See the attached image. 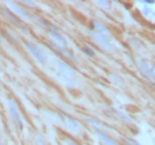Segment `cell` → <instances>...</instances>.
Here are the masks:
<instances>
[{
	"label": "cell",
	"instance_id": "6da1fadb",
	"mask_svg": "<svg viewBox=\"0 0 155 145\" xmlns=\"http://www.w3.org/2000/svg\"><path fill=\"white\" fill-rule=\"evenodd\" d=\"M56 69H57V72H58L59 78L63 82L68 83V84H71L72 82H74V71L71 66H68V64L63 61H57Z\"/></svg>",
	"mask_w": 155,
	"mask_h": 145
},
{
	"label": "cell",
	"instance_id": "7a4b0ae2",
	"mask_svg": "<svg viewBox=\"0 0 155 145\" xmlns=\"http://www.w3.org/2000/svg\"><path fill=\"white\" fill-rule=\"evenodd\" d=\"M25 47H26L27 51L31 54V56L35 59L36 62H38L39 64H44L46 62L47 58H48V55L41 48H39L37 45H35L32 42H25Z\"/></svg>",
	"mask_w": 155,
	"mask_h": 145
},
{
	"label": "cell",
	"instance_id": "3957f363",
	"mask_svg": "<svg viewBox=\"0 0 155 145\" xmlns=\"http://www.w3.org/2000/svg\"><path fill=\"white\" fill-rule=\"evenodd\" d=\"M7 109H8V112L11 114L14 122L17 124V126L19 127L20 131H22L23 130V120H22L21 114H20V111L18 109V105L16 104L14 99H7Z\"/></svg>",
	"mask_w": 155,
	"mask_h": 145
},
{
	"label": "cell",
	"instance_id": "277c9868",
	"mask_svg": "<svg viewBox=\"0 0 155 145\" xmlns=\"http://www.w3.org/2000/svg\"><path fill=\"white\" fill-rule=\"evenodd\" d=\"M58 119V121L60 122L61 124H63L66 129H68L71 132H74V133H79L81 127H80V124L72 119L71 117L69 116H66V115H63V114H57L56 117H54V119Z\"/></svg>",
	"mask_w": 155,
	"mask_h": 145
},
{
	"label": "cell",
	"instance_id": "5b68a950",
	"mask_svg": "<svg viewBox=\"0 0 155 145\" xmlns=\"http://www.w3.org/2000/svg\"><path fill=\"white\" fill-rule=\"evenodd\" d=\"M6 5L9 7V11L11 12H14L15 14H16L17 17H20V18H23V19H26L30 21L31 20V15L29 14L28 12L26 11V9H24L23 7L19 6L18 3H15V2H9L7 1L6 2Z\"/></svg>",
	"mask_w": 155,
	"mask_h": 145
},
{
	"label": "cell",
	"instance_id": "8992f818",
	"mask_svg": "<svg viewBox=\"0 0 155 145\" xmlns=\"http://www.w3.org/2000/svg\"><path fill=\"white\" fill-rule=\"evenodd\" d=\"M48 34H49V36L52 39V41H53L57 46H59V47L67 46V41H66L65 37L62 35L61 33H59L56 29L53 28V27L48 29Z\"/></svg>",
	"mask_w": 155,
	"mask_h": 145
},
{
	"label": "cell",
	"instance_id": "52a82bcc",
	"mask_svg": "<svg viewBox=\"0 0 155 145\" xmlns=\"http://www.w3.org/2000/svg\"><path fill=\"white\" fill-rule=\"evenodd\" d=\"M1 14L3 15V16L7 17V19L11 20V21L14 23L15 25H17V27H19L21 30H26V27L24 26V24L22 23V21L19 19V17H17L16 15L12 14V12L9 11L8 8H1Z\"/></svg>",
	"mask_w": 155,
	"mask_h": 145
},
{
	"label": "cell",
	"instance_id": "ba28073f",
	"mask_svg": "<svg viewBox=\"0 0 155 145\" xmlns=\"http://www.w3.org/2000/svg\"><path fill=\"white\" fill-rule=\"evenodd\" d=\"M33 141H34V143H35V145H48L46 140L44 139V137L39 133L33 134Z\"/></svg>",
	"mask_w": 155,
	"mask_h": 145
},
{
	"label": "cell",
	"instance_id": "9c48e42d",
	"mask_svg": "<svg viewBox=\"0 0 155 145\" xmlns=\"http://www.w3.org/2000/svg\"><path fill=\"white\" fill-rule=\"evenodd\" d=\"M63 144L64 145H80V144H78L76 141H74L71 138H65L63 140Z\"/></svg>",
	"mask_w": 155,
	"mask_h": 145
},
{
	"label": "cell",
	"instance_id": "30bf717a",
	"mask_svg": "<svg viewBox=\"0 0 155 145\" xmlns=\"http://www.w3.org/2000/svg\"><path fill=\"white\" fill-rule=\"evenodd\" d=\"M22 3L25 4V5H27V6H32V7L36 6V3H35V2L29 1V0H23V1H22Z\"/></svg>",
	"mask_w": 155,
	"mask_h": 145
},
{
	"label": "cell",
	"instance_id": "8fae6325",
	"mask_svg": "<svg viewBox=\"0 0 155 145\" xmlns=\"http://www.w3.org/2000/svg\"><path fill=\"white\" fill-rule=\"evenodd\" d=\"M83 51L85 52V53H87L88 55H90V56H93V55H94V52L92 51L91 49H89V48H84Z\"/></svg>",
	"mask_w": 155,
	"mask_h": 145
},
{
	"label": "cell",
	"instance_id": "7c38bea8",
	"mask_svg": "<svg viewBox=\"0 0 155 145\" xmlns=\"http://www.w3.org/2000/svg\"><path fill=\"white\" fill-rule=\"evenodd\" d=\"M0 145H4V143H3V141H0Z\"/></svg>",
	"mask_w": 155,
	"mask_h": 145
}]
</instances>
